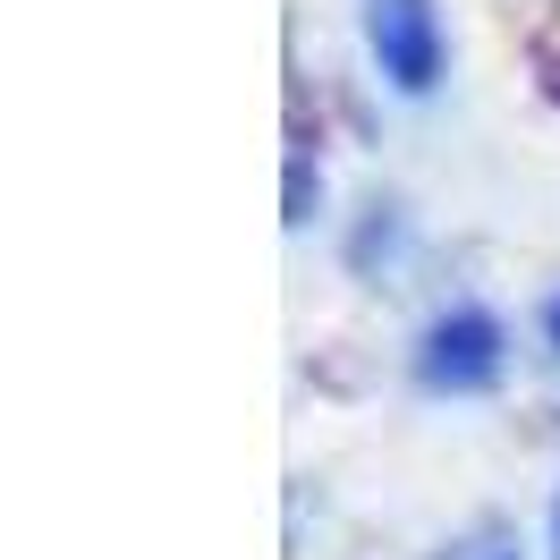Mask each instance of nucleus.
<instances>
[{"label": "nucleus", "instance_id": "nucleus-1", "mask_svg": "<svg viewBox=\"0 0 560 560\" xmlns=\"http://www.w3.org/2000/svg\"><path fill=\"white\" fill-rule=\"evenodd\" d=\"M365 43H374V60L399 94H433L442 85V18H433V0H365Z\"/></svg>", "mask_w": 560, "mask_h": 560}, {"label": "nucleus", "instance_id": "nucleus-2", "mask_svg": "<svg viewBox=\"0 0 560 560\" xmlns=\"http://www.w3.org/2000/svg\"><path fill=\"white\" fill-rule=\"evenodd\" d=\"M417 374L433 390H485L492 374H501V323H492L485 306H451V315L424 331Z\"/></svg>", "mask_w": 560, "mask_h": 560}, {"label": "nucleus", "instance_id": "nucleus-3", "mask_svg": "<svg viewBox=\"0 0 560 560\" xmlns=\"http://www.w3.org/2000/svg\"><path fill=\"white\" fill-rule=\"evenodd\" d=\"M544 340H552V349H560V298H552V306H544Z\"/></svg>", "mask_w": 560, "mask_h": 560}, {"label": "nucleus", "instance_id": "nucleus-4", "mask_svg": "<svg viewBox=\"0 0 560 560\" xmlns=\"http://www.w3.org/2000/svg\"><path fill=\"white\" fill-rule=\"evenodd\" d=\"M552 552H560V501H552Z\"/></svg>", "mask_w": 560, "mask_h": 560}]
</instances>
